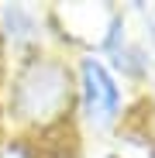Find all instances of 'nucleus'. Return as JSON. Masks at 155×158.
<instances>
[{"label": "nucleus", "instance_id": "nucleus-1", "mask_svg": "<svg viewBox=\"0 0 155 158\" xmlns=\"http://www.w3.org/2000/svg\"><path fill=\"white\" fill-rule=\"evenodd\" d=\"M76 100V76L62 59L35 55L21 65L14 89H11V110L38 127H48L69 114Z\"/></svg>", "mask_w": 155, "mask_h": 158}, {"label": "nucleus", "instance_id": "nucleus-5", "mask_svg": "<svg viewBox=\"0 0 155 158\" xmlns=\"http://www.w3.org/2000/svg\"><path fill=\"white\" fill-rule=\"evenodd\" d=\"M145 45H148L152 59H155V10H148V14H145Z\"/></svg>", "mask_w": 155, "mask_h": 158}, {"label": "nucleus", "instance_id": "nucleus-4", "mask_svg": "<svg viewBox=\"0 0 155 158\" xmlns=\"http://www.w3.org/2000/svg\"><path fill=\"white\" fill-rule=\"evenodd\" d=\"M4 35L11 38V41H17V45H31V41H38V35H41V21H38V14L31 10V7H21V4H11L4 14Z\"/></svg>", "mask_w": 155, "mask_h": 158}, {"label": "nucleus", "instance_id": "nucleus-2", "mask_svg": "<svg viewBox=\"0 0 155 158\" xmlns=\"http://www.w3.org/2000/svg\"><path fill=\"white\" fill-rule=\"evenodd\" d=\"M76 103L93 131H110L124 117V86L100 55H83L76 62Z\"/></svg>", "mask_w": 155, "mask_h": 158}, {"label": "nucleus", "instance_id": "nucleus-3", "mask_svg": "<svg viewBox=\"0 0 155 158\" xmlns=\"http://www.w3.org/2000/svg\"><path fill=\"white\" fill-rule=\"evenodd\" d=\"M110 65V72L117 79H127V83H145V79L152 76V52L145 41H135V38H127L124 45H117L107 59H103Z\"/></svg>", "mask_w": 155, "mask_h": 158}]
</instances>
